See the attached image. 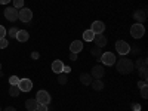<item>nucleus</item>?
<instances>
[{"label":"nucleus","instance_id":"26","mask_svg":"<svg viewBox=\"0 0 148 111\" xmlns=\"http://www.w3.org/2000/svg\"><path fill=\"white\" fill-rule=\"evenodd\" d=\"M16 33H18V28H16V27H12V28L9 30V37L15 39V37H16Z\"/></svg>","mask_w":148,"mask_h":111},{"label":"nucleus","instance_id":"20","mask_svg":"<svg viewBox=\"0 0 148 111\" xmlns=\"http://www.w3.org/2000/svg\"><path fill=\"white\" fill-rule=\"evenodd\" d=\"M136 67H138L139 71L147 70V58H139V59L136 61Z\"/></svg>","mask_w":148,"mask_h":111},{"label":"nucleus","instance_id":"37","mask_svg":"<svg viewBox=\"0 0 148 111\" xmlns=\"http://www.w3.org/2000/svg\"><path fill=\"white\" fill-rule=\"evenodd\" d=\"M10 0H0V5H8Z\"/></svg>","mask_w":148,"mask_h":111},{"label":"nucleus","instance_id":"39","mask_svg":"<svg viewBox=\"0 0 148 111\" xmlns=\"http://www.w3.org/2000/svg\"><path fill=\"white\" fill-rule=\"evenodd\" d=\"M0 111H2V107H0Z\"/></svg>","mask_w":148,"mask_h":111},{"label":"nucleus","instance_id":"2","mask_svg":"<svg viewBox=\"0 0 148 111\" xmlns=\"http://www.w3.org/2000/svg\"><path fill=\"white\" fill-rule=\"evenodd\" d=\"M144 34H145V28H144L142 24L136 22L130 27V36L133 39H141V37H144Z\"/></svg>","mask_w":148,"mask_h":111},{"label":"nucleus","instance_id":"35","mask_svg":"<svg viewBox=\"0 0 148 111\" xmlns=\"http://www.w3.org/2000/svg\"><path fill=\"white\" fill-rule=\"evenodd\" d=\"M70 59H71V61H76V59H77V53H73V52H71V53H70Z\"/></svg>","mask_w":148,"mask_h":111},{"label":"nucleus","instance_id":"7","mask_svg":"<svg viewBox=\"0 0 148 111\" xmlns=\"http://www.w3.org/2000/svg\"><path fill=\"white\" fill-rule=\"evenodd\" d=\"M18 14H19V10L16 8H8V9H5V18L8 21H10V22H14V21L18 19Z\"/></svg>","mask_w":148,"mask_h":111},{"label":"nucleus","instance_id":"8","mask_svg":"<svg viewBox=\"0 0 148 111\" xmlns=\"http://www.w3.org/2000/svg\"><path fill=\"white\" fill-rule=\"evenodd\" d=\"M18 88L21 89V92H30L33 89V82L30 79H19Z\"/></svg>","mask_w":148,"mask_h":111},{"label":"nucleus","instance_id":"5","mask_svg":"<svg viewBox=\"0 0 148 111\" xmlns=\"http://www.w3.org/2000/svg\"><path fill=\"white\" fill-rule=\"evenodd\" d=\"M99 61L104 65H114L116 64V55L113 52H105V53L101 55Z\"/></svg>","mask_w":148,"mask_h":111},{"label":"nucleus","instance_id":"17","mask_svg":"<svg viewBox=\"0 0 148 111\" xmlns=\"http://www.w3.org/2000/svg\"><path fill=\"white\" fill-rule=\"evenodd\" d=\"M80 82H82V84L88 86V84L92 83V76L88 73H83V74H80Z\"/></svg>","mask_w":148,"mask_h":111},{"label":"nucleus","instance_id":"14","mask_svg":"<svg viewBox=\"0 0 148 111\" xmlns=\"http://www.w3.org/2000/svg\"><path fill=\"white\" fill-rule=\"evenodd\" d=\"M62 68H64V62L61 59H56V61H53V62H52V71L53 73H56V74L62 73Z\"/></svg>","mask_w":148,"mask_h":111},{"label":"nucleus","instance_id":"11","mask_svg":"<svg viewBox=\"0 0 148 111\" xmlns=\"http://www.w3.org/2000/svg\"><path fill=\"white\" fill-rule=\"evenodd\" d=\"M93 42H95V46L104 47V46H107V37H105L104 34H95Z\"/></svg>","mask_w":148,"mask_h":111},{"label":"nucleus","instance_id":"15","mask_svg":"<svg viewBox=\"0 0 148 111\" xmlns=\"http://www.w3.org/2000/svg\"><path fill=\"white\" fill-rule=\"evenodd\" d=\"M37 107H39V102L37 99H27L25 101V108L28 111H37Z\"/></svg>","mask_w":148,"mask_h":111},{"label":"nucleus","instance_id":"4","mask_svg":"<svg viewBox=\"0 0 148 111\" xmlns=\"http://www.w3.org/2000/svg\"><path fill=\"white\" fill-rule=\"evenodd\" d=\"M18 19H21L22 22H30L33 19V10L28 8H21L18 14Z\"/></svg>","mask_w":148,"mask_h":111},{"label":"nucleus","instance_id":"30","mask_svg":"<svg viewBox=\"0 0 148 111\" xmlns=\"http://www.w3.org/2000/svg\"><path fill=\"white\" fill-rule=\"evenodd\" d=\"M37 111H47V105H45V104H39V107H37Z\"/></svg>","mask_w":148,"mask_h":111},{"label":"nucleus","instance_id":"28","mask_svg":"<svg viewBox=\"0 0 148 111\" xmlns=\"http://www.w3.org/2000/svg\"><path fill=\"white\" fill-rule=\"evenodd\" d=\"M141 95H142V98H148V89H147V86L141 88Z\"/></svg>","mask_w":148,"mask_h":111},{"label":"nucleus","instance_id":"29","mask_svg":"<svg viewBox=\"0 0 148 111\" xmlns=\"http://www.w3.org/2000/svg\"><path fill=\"white\" fill-rule=\"evenodd\" d=\"M5 36H6V28L3 25H0V39H3Z\"/></svg>","mask_w":148,"mask_h":111},{"label":"nucleus","instance_id":"19","mask_svg":"<svg viewBox=\"0 0 148 111\" xmlns=\"http://www.w3.org/2000/svg\"><path fill=\"white\" fill-rule=\"evenodd\" d=\"M93 37H95V33L89 28V30H86L83 33V40L84 42H93Z\"/></svg>","mask_w":148,"mask_h":111},{"label":"nucleus","instance_id":"1","mask_svg":"<svg viewBox=\"0 0 148 111\" xmlns=\"http://www.w3.org/2000/svg\"><path fill=\"white\" fill-rule=\"evenodd\" d=\"M117 71L120 74H129L133 71V62L129 58H120L117 61Z\"/></svg>","mask_w":148,"mask_h":111},{"label":"nucleus","instance_id":"38","mask_svg":"<svg viewBox=\"0 0 148 111\" xmlns=\"http://www.w3.org/2000/svg\"><path fill=\"white\" fill-rule=\"evenodd\" d=\"M0 71H2V64H0Z\"/></svg>","mask_w":148,"mask_h":111},{"label":"nucleus","instance_id":"33","mask_svg":"<svg viewBox=\"0 0 148 111\" xmlns=\"http://www.w3.org/2000/svg\"><path fill=\"white\" fill-rule=\"evenodd\" d=\"M144 86H147V82H145V80L138 82V88H139V89H141V88H144Z\"/></svg>","mask_w":148,"mask_h":111},{"label":"nucleus","instance_id":"13","mask_svg":"<svg viewBox=\"0 0 148 111\" xmlns=\"http://www.w3.org/2000/svg\"><path fill=\"white\" fill-rule=\"evenodd\" d=\"M70 51H71L73 53H80V52L83 51V42L74 40V42L70 45Z\"/></svg>","mask_w":148,"mask_h":111},{"label":"nucleus","instance_id":"18","mask_svg":"<svg viewBox=\"0 0 148 111\" xmlns=\"http://www.w3.org/2000/svg\"><path fill=\"white\" fill-rule=\"evenodd\" d=\"M92 89L93 90H102L104 89V82L99 80V79H96V80H92Z\"/></svg>","mask_w":148,"mask_h":111},{"label":"nucleus","instance_id":"22","mask_svg":"<svg viewBox=\"0 0 148 111\" xmlns=\"http://www.w3.org/2000/svg\"><path fill=\"white\" fill-rule=\"evenodd\" d=\"M19 93H21V89L18 88V84H16V86H10V89H9V95H10V96L15 98V96H18Z\"/></svg>","mask_w":148,"mask_h":111},{"label":"nucleus","instance_id":"6","mask_svg":"<svg viewBox=\"0 0 148 111\" xmlns=\"http://www.w3.org/2000/svg\"><path fill=\"white\" fill-rule=\"evenodd\" d=\"M36 99H37V102H39V104H45V105H47V104H51V95H49V92H46V90L42 89V90L37 92Z\"/></svg>","mask_w":148,"mask_h":111},{"label":"nucleus","instance_id":"27","mask_svg":"<svg viewBox=\"0 0 148 111\" xmlns=\"http://www.w3.org/2000/svg\"><path fill=\"white\" fill-rule=\"evenodd\" d=\"M8 45H9V43H8V40L5 39V37H3V39H0V49H5Z\"/></svg>","mask_w":148,"mask_h":111},{"label":"nucleus","instance_id":"23","mask_svg":"<svg viewBox=\"0 0 148 111\" xmlns=\"http://www.w3.org/2000/svg\"><path fill=\"white\" fill-rule=\"evenodd\" d=\"M58 83H59V84H65V83H67V74H65V73H59Z\"/></svg>","mask_w":148,"mask_h":111},{"label":"nucleus","instance_id":"10","mask_svg":"<svg viewBox=\"0 0 148 111\" xmlns=\"http://www.w3.org/2000/svg\"><path fill=\"white\" fill-rule=\"evenodd\" d=\"M104 73H105L104 65H95V67L92 68V74H90V76H92L93 79H102V77H104Z\"/></svg>","mask_w":148,"mask_h":111},{"label":"nucleus","instance_id":"3","mask_svg":"<svg viewBox=\"0 0 148 111\" xmlns=\"http://www.w3.org/2000/svg\"><path fill=\"white\" fill-rule=\"evenodd\" d=\"M116 51L119 55H127L130 52V45L125 40H119L116 42Z\"/></svg>","mask_w":148,"mask_h":111},{"label":"nucleus","instance_id":"16","mask_svg":"<svg viewBox=\"0 0 148 111\" xmlns=\"http://www.w3.org/2000/svg\"><path fill=\"white\" fill-rule=\"evenodd\" d=\"M28 37H30V36H28V31H25V30H18L15 39H16L18 42H27Z\"/></svg>","mask_w":148,"mask_h":111},{"label":"nucleus","instance_id":"24","mask_svg":"<svg viewBox=\"0 0 148 111\" xmlns=\"http://www.w3.org/2000/svg\"><path fill=\"white\" fill-rule=\"evenodd\" d=\"M18 83H19V77L18 76H10L9 77V84L10 86H16Z\"/></svg>","mask_w":148,"mask_h":111},{"label":"nucleus","instance_id":"25","mask_svg":"<svg viewBox=\"0 0 148 111\" xmlns=\"http://www.w3.org/2000/svg\"><path fill=\"white\" fill-rule=\"evenodd\" d=\"M14 8H16V9L24 8V0H14Z\"/></svg>","mask_w":148,"mask_h":111},{"label":"nucleus","instance_id":"12","mask_svg":"<svg viewBox=\"0 0 148 111\" xmlns=\"http://www.w3.org/2000/svg\"><path fill=\"white\" fill-rule=\"evenodd\" d=\"M133 18H135V21H138L139 24H142V21L147 19V10H145V9H138V10H135Z\"/></svg>","mask_w":148,"mask_h":111},{"label":"nucleus","instance_id":"9","mask_svg":"<svg viewBox=\"0 0 148 111\" xmlns=\"http://www.w3.org/2000/svg\"><path fill=\"white\" fill-rule=\"evenodd\" d=\"M90 30H92L95 34H102V33L105 31V24H104L102 21H93Z\"/></svg>","mask_w":148,"mask_h":111},{"label":"nucleus","instance_id":"36","mask_svg":"<svg viewBox=\"0 0 148 111\" xmlns=\"http://www.w3.org/2000/svg\"><path fill=\"white\" fill-rule=\"evenodd\" d=\"M2 111H16V110H15L14 107H6V108H5V110H2Z\"/></svg>","mask_w":148,"mask_h":111},{"label":"nucleus","instance_id":"34","mask_svg":"<svg viewBox=\"0 0 148 111\" xmlns=\"http://www.w3.org/2000/svg\"><path fill=\"white\" fill-rule=\"evenodd\" d=\"M39 56H40L39 52H33V53H31V58H33V59H39Z\"/></svg>","mask_w":148,"mask_h":111},{"label":"nucleus","instance_id":"31","mask_svg":"<svg viewBox=\"0 0 148 111\" xmlns=\"http://www.w3.org/2000/svg\"><path fill=\"white\" fill-rule=\"evenodd\" d=\"M139 73H141V79L147 82V70H144V71H139Z\"/></svg>","mask_w":148,"mask_h":111},{"label":"nucleus","instance_id":"21","mask_svg":"<svg viewBox=\"0 0 148 111\" xmlns=\"http://www.w3.org/2000/svg\"><path fill=\"white\" fill-rule=\"evenodd\" d=\"M102 47H98V46H93L92 49H90V53H92V56H95L96 59H99L101 58V55H102V51H101Z\"/></svg>","mask_w":148,"mask_h":111},{"label":"nucleus","instance_id":"32","mask_svg":"<svg viewBox=\"0 0 148 111\" xmlns=\"http://www.w3.org/2000/svg\"><path fill=\"white\" fill-rule=\"evenodd\" d=\"M71 71V67H68V65H64V68H62V73H65V74H68Z\"/></svg>","mask_w":148,"mask_h":111}]
</instances>
